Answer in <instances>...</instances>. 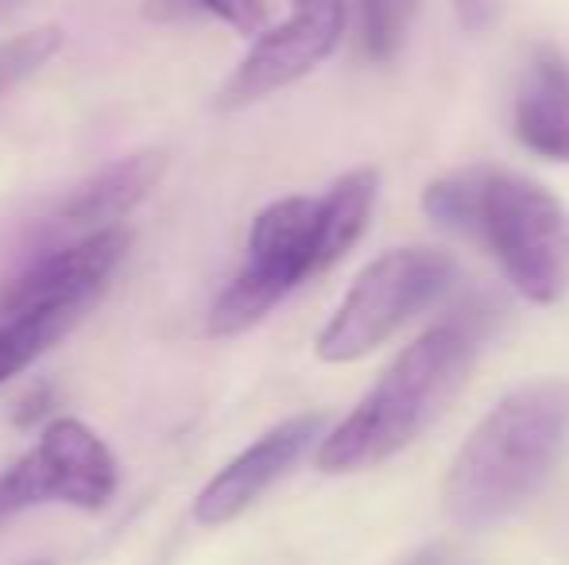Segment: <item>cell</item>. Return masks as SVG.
<instances>
[{
  "label": "cell",
  "mask_w": 569,
  "mask_h": 565,
  "mask_svg": "<svg viewBox=\"0 0 569 565\" xmlns=\"http://www.w3.org/2000/svg\"><path fill=\"white\" fill-rule=\"evenodd\" d=\"M569 442V380L539 376L508 392L457 450L442 512L457 531H488L516 515L558 468Z\"/></svg>",
  "instance_id": "6da1fadb"
},
{
  "label": "cell",
  "mask_w": 569,
  "mask_h": 565,
  "mask_svg": "<svg viewBox=\"0 0 569 565\" xmlns=\"http://www.w3.org/2000/svg\"><path fill=\"white\" fill-rule=\"evenodd\" d=\"M477 361V337L465 322H442L415 337L372 384V392L318 437L315 465L330 476L360 473L396 457L415 442L446 403L461 395Z\"/></svg>",
  "instance_id": "7a4b0ae2"
},
{
  "label": "cell",
  "mask_w": 569,
  "mask_h": 565,
  "mask_svg": "<svg viewBox=\"0 0 569 565\" xmlns=\"http://www.w3.org/2000/svg\"><path fill=\"white\" fill-rule=\"evenodd\" d=\"M477 236L527 302L550 306L569 291V213L542 182L488 167Z\"/></svg>",
  "instance_id": "3957f363"
},
{
  "label": "cell",
  "mask_w": 569,
  "mask_h": 565,
  "mask_svg": "<svg viewBox=\"0 0 569 565\" xmlns=\"http://www.w3.org/2000/svg\"><path fill=\"white\" fill-rule=\"evenodd\" d=\"M453 260L438 249H396L376 256L352 280L341 306L318 333V361L352 364L376 353L415 314L435 306L453 286Z\"/></svg>",
  "instance_id": "277c9868"
},
{
  "label": "cell",
  "mask_w": 569,
  "mask_h": 565,
  "mask_svg": "<svg viewBox=\"0 0 569 565\" xmlns=\"http://www.w3.org/2000/svg\"><path fill=\"white\" fill-rule=\"evenodd\" d=\"M318 198H279L256 213L248 229V260L226 291L213 299L206 330L210 337H237L271 314L315 272Z\"/></svg>",
  "instance_id": "5b68a950"
},
{
  "label": "cell",
  "mask_w": 569,
  "mask_h": 565,
  "mask_svg": "<svg viewBox=\"0 0 569 565\" xmlns=\"http://www.w3.org/2000/svg\"><path fill=\"white\" fill-rule=\"evenodd\" d=\"M117 457L82 418L59 415L39 442L0 476V519L39 504L101 512L117 496Z\"/></svg>",
  "instance_id": "8992f818"
},
{
  "label": "cell",
  "mask_w": 569,
  "mask_h": 565,
  "mask_svg": "<svg viewBox=\"0 0 569 565\" xmlns=\"http://www.w3.org/2000/svg\"><path fill=\"white\" fill-rule=\"evenodd\" d=\"M345 31V0H291V16L263 31L218 90V109H248L307 78L333 54Z\"/></svg>",
  "instance_id": "52a82bcc"
},
{
  "label": "cell",
  "mask_w": 569,
  "mask_h": 565,
  "mask_svg": "<svg viewBox=\"0 0 569 565\" xmlns=\"http://www.w3.org/2000/svg\"><path fill=\"white\" fill-rule=\"evenodd\" d=\"M128 233L120 225L93 229L67 249L47 252L43 260L28 264L12 283L0 291V322L4 317L47 314V310H82L113 280L128 252Z\"/></svg>",
  "instance_id": "ba28073f"
},
{
  "label": "cell",
  "mask_w": 569,
  "mask_h": 565,
  "mask_svg": "<svg viewBox=\"0 0 569 565\" xmlns=\"http://www.w3.org/2000/svg\"><path fill=\"white\" fill-rule=\"evenodd\" d=\"M322 434L326 415H295L271 426L202 484L194 507H190L194 523L198 527H226V523L240 519Z\"/></svg>",
  "instance_id": "9c48e42d"
},
{
  "label": "cell",
  "mask_w": 569,
  "mask_h": 565,
  "mask_svg": "<svg viewBox=\"0 0 569 565\" xmlns=\"http://www.w3.org/2000/svg\"><path fill=\"white\" fill-rule=\"evenodd\" d=\"M516 137L535 155L569 163V59L550 43L535 47L519 78Z\"/></svg>",
  "instance_id": "30bf717a"
},
{
  "label": "cell",
  "mask_w": 569,
  "mask_h": 565,
  "mask_svg": "<svg viewBox=\"0 0 569 565\" xmlns=\"http://www.w3.org/2000/svg\"><path fill=\"white\" fill-rule=\"evenodd\" d=\"M167 171V151L143 148L132 155L117 159V163L101 167L86 182H78L59 205V221L70 229H109L120 225L151 190L159 186Z\"/></svg>",
  "instance_id": "8fae6325"
},
{
  "label": "cell",
  "mask_w": 569,
  "mask_h": 565,
  "mask_svg": "<svg viewBox=\"0 0 569 565\" xmlns=\"http://www.w3.org/2000/svg\"><path fill=\"white\" fill-rule=\"evenodd\" d=\"M376 194H380V174L372 167H357V171L341 174L330 186V194L318 198V218H315V272L322 275L333 268L352 244L365 236L368 218L376 210Z\"/></svg>",
  "instance_id": "7c38bea8"
},
{
  "label": "cell",
  "mask_w": 569,
  "mask_h": 565,
  "mask_svg": "<svg viewBox=\"0 0 569 565\" xmlns=\"http://www.w3.org/2000/svg\"><path fill=\"white\" fill-rule=\"evenodd\" d=\"M78 317H82V310H47V314L4 317L0 322V384H8L28 364H36L59 337H67Z\"/></svg>",
  "instance_id": "4fadbf2b"
},
{
  "label": "cell",
  "mask_w": 569,
  "mask_h": 565,
  "mask_svg": "<svg viewBox=\"0 0 569 565\" xmlns=\"http://www.w3.org/2000/svg\"><path fill=\"white\" fill-rule=\"evenodd\" d=\"M480 186H485V171L469 167L438 179L435 186L422 194V210L435 225L450 229V233L477 236V213H480Z\"/></svg>",
  "instance_id": "5bb4252c"
},
{
  "label": "cell",
  "mask_w": 569,
  "mask_h": 565,
  "mask_svg": "<svg viewBox=\"0 0 569 565\" xmlns=\"http://www.w3.org/2000/svg\"><path fill=\"white\" fill-rule=\"evenodd\" d=\"M360 8V47L372 62H391L411 36L419 0H357Z\"/></svg>",
  "instance_id": "9a60e30c"
},
{
  "label": "cell",
  "mask_w": 569,
  "mask_h": 565,
  "mask_svg": "<svg viewBox=\"0 0 569 565\" xmlns=\"http://www.w3.org/2000/svg\"><path fill=\"white\" fill-rule=\"evenodd\" d=\"M59 51H62V28H54V23H43V28H31L4 39L0 43V98L8 90H16L20 82H28L31 74H39Z\"/></svg>",
  "instance_id": "2e32d148"
},
{
  "label": "cell",
  "mask_w": 569,
  "mask_h": 565,
  "mask_svg": "<svg viewBox=\"0 0 569 565\" xmlns=\"http://www.w3.org/2000/svg\"><path fill=\"white\" fill-rule=\"evenodd\" d=\"M198 4L240 36H256L263 23V0H198Z\"/></svg>",
  "instance_id": "e0dca14e"
},
{
  "label": "cell",
  "mask_w": 569,
  "mask_h": 565,
  "mask_svg": "<svg viewBox=\"0 0 569 565\" xmlns=\"http://www.w3.org/2000/svg\"><path fill=\"white\" fill-rule=\"evenodd\" d=\"M503 4H508V0H453L457 20H461V28L472 31V36L492 28L503 16Z\"/></svg>",
  "instance_id": "ac0fdd59"
},
{
  "label": "cell",
  "mask_w": 569,
  "mask_h": 565,
  "mask_svg": "<svg viewBox=\"0 0 569 565\" xmlns=\"http://www.w3.org/2000/svg\"><path fill=\"white\" fill-rule=\"evenodd\" d=\"M31 565H47V562H31Z\"/></svg>",
  "instance_id": "d6986e66"
}]
</instances>
